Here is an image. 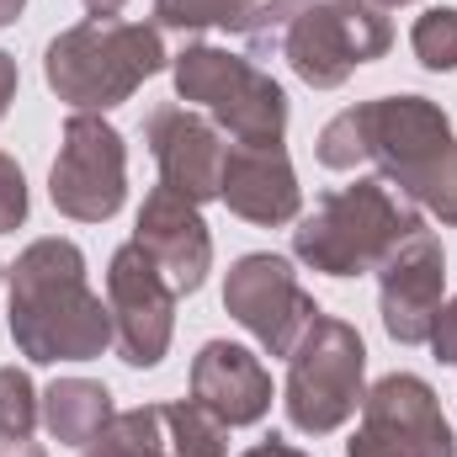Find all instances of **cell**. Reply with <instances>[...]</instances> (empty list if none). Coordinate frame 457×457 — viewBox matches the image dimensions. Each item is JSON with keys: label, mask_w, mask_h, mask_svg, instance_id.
I'll return each mask as SVG.
<instances>
[{"label": "cell", "mask_w": 457, "mask_h": 457, "mask_svg": "<svg viewBox=\"0 0 457 457\" xmlns=\"http://www.w3.org/2000/svg\"><path fill=\"white\" fill-rule=\"evenodd\" d=\"M5 298H11V341L32 367L96 361L117 341L112 309L102 303V293H91L86 250L64 234L32 239L5 266Z\"/></svg>", "instance_id": "6da1fadb"}, {"label": "cell", "mask_w": 457, "mask_h": 457, "mask_svg": "<svg viewBox=\"0 0 457 457\" xmlns=\"http://www.w3.org/2000/svg\"><path fill=\"white\" fill-rule=\"evenodd\" d=\"M415 228H426L420 208L399 187H388L383 176H356L351 187L314 197V208L298 213L293 255L325 277H361L378 271Z\"/></svg>", "instance_id": "7a4b0ae2"}, {"label": "cell", "mask_w": 457, "mask_h": 457, "mask_svg": "<svg viewBox=\"0 0 457 457\" xmlns=\"http://www.w3.org/2000/svg\"><path fill=\"white\" fill-rule=\"evenodd\" d=\"M170 64L160 27L149 21H75L43 48V80L70 112H112L144 80Z\"/></svg>", "instance_id": "3957f363"}, {"label": "cell", "mask_w": 457, "mask_h": 457, "mask_svg": "<svg viewBox=\"0 0 457 457\" xmlns=\"http://www.w3.org/2000/svg\"><path fill=\"white\" fill-rule=\"evenodd\" d=\"M367 117V165L399 187L420 213L457 224V138L453 117L431 96H372Z\"/></svg>", "instance_id": "277c9868"}, {"label": "cell", "mask_w": 457, "mask_h": 457, "mask_svg": "<svg viewBox=\"0 0 457 457\" xmlns=\"http://www.w3.org/2000/svg\"><path fill=\"white\" fill-rule=\"evenodd\" d=\"M170 80H176V96L187 107H203L234 144H282L287 138L282 80L245 54H228L213 43H187L170 59Z\"/></svg>", "instance_id": "5b68a950"}, {"label": "cell", "mask_w": 457, "mask_h": 457, "mask_svg": "<svg viewBox=\"0 0 457 457\" xmlns=\"http://www.w3.org/2000/svg\"><path fill=\"white\" fill-rule=\"evenodd\" d=\"M361 394H367V345L356 325L320 309L298 345L287 351V383H282L287 426L303 436H336L361 410Z\"/></svg>", "instance_id": "8992f818"}, {"label": "cell", "mask_w": 457, "mask_h": 457, "mask_svg": "<svg viewBox=\"0 0 457 457\" xmlns=\"http://www.w3.org/2000/svg\"><path fill=\"white\" fill-rule=\"evenodd\" d=\"M394 48V21L372 0H309L282 43V59L293 75L314 91L345 86L361 64L383 59Z\"/></svg>", "instance_id": "52a82bcc"}, {"label": "cell", "mask_w": 457, "mask_h": 457, "mask_svg": "<svg viewBox=\"0 0 457 457\" xmlns=\"http://www.w3.org/2000/svg\"><path fill=\"white\" fill-rule=\"evenodd\" d=\"M48 197L75 224H107L128 203V144L102 112H70L48 170Z\"/></svg>", "instance_id": "ba28073f"}, {"label": "cell", "mask_w": 457, "mask_h": 457, "mask_svg": "<svg viewBox=\"0 0 457 457\" xmlns=\"http://www.w3.org/2000/svg\"><path fill=\"white\" fill-rule=\"evenodd\" d=\"M356 436L345 457H457L453 426L442 415V399L415 372H388L361 394Z\"/></svg>", "instance_id": "9c48e42d"}, {"label": "cell", "mask_w": 457, "mask_h": 457, "mask_svg": "<svg viewBox=\"0 0 457 457\" xmlns=\"http://www.w3.org/2000/svg\"><path fill=\"white\" fill-rule=\"evenodd\" d=\"M224 309L239 330H250L266 356H287L298 336L309 330V320L320 314V303L303 293L298 271L287 255L271 250H250L228 266L224 277Z\"/></svg>", "instance_id": "30bf717a"}, {"label": "cell", "mask_w": 457, "mask_h": 457, "mask_svg": "<svg viewBox=\"0 0 457 457\" xmlns=\"http://www.w3.org/2000/svg\"><path fill=\"white\" fill-rule=\"evenodd\" d=\"M107 309L117 325V356L138 372L160 367L176 336V287L138 239L117 245L107 261Z\"/></svg>", "instance_id": "8fae6325"}, {"label": "cell", "mask_w": 457, "mask_h": 457, "mask_svg": "<svg viewBox=\"0 0 457 457\" xmlns=\"http://www.w3.org/2000/svg\"><path fill=\"white\" fill-rule=\"evenodd\" d=\"M447 293V250L431 228H415L383 266H378V314L388 341L399 345H426L431 325L442 314Z\"/></svg>", "instance_id": "7c38bea8"}, {"label": "cell", "mask_w": 457, "mask_h": 457, "mask_svg": "<svg viewBox=\"0 0 457 457\" xmlns=\"http://www.w3.org/2000/svg\"><path fill=\"white\" fill-rule=\"evenodd\" d=\"M144 144H149V154L160 165V187L181 192L197 208L219 197L228 144L208 112L181 107V102H160L154 112L144 117Z\"/></svg>", "instance_id": "4fadbf2b"}, {"label": "cell", "mask_w": 457, "mask_h": 457, "mask_svg": "<svg viewBox=\"0 0 457 457\" xmlns=\"http://www.w3.org/2000/svg\"><path fill=\"white\" fill-rule=\"evenodd\" d=\"M133 239L154 255V266L165 271V282L176 287V298L197 293L213 271V234L197 203H187L170 187H154L133 219Z\"/></svg>", "instance_id": "5bb4252c"}, {"label": "cell", "mask_w": 457, "mask_h": 457, "mask_svg": "<svg viewBox=\"0 0 457 457\" xmlns=\"http://www.w3.org/2000/svg\"><path fill=\"white\" fill-rule=\"evenodd\" d=\"M219 203L234 219H245V224H255V228L298 224L303 187H298V170H293L287 149L282 144H228Z\"/></svg>", "instance_id": "9a60e30c"}, {"label": "cell", "mask_w": 457, "mask_h": 457, "mask_svg": "<svg viewBox=\"0 0 457 457\" xmlns=\"http://www.w3.org/2000/svg\"><path fill=\"white\" fill-rule=\"evenodd\" d=\"M192 399L213 410L228 431L234 426H261L271 410V372L250 345L208 341L192 356Z\"/></svg>", "instance_id": "2e32d148"}, {"label": "cell", "mask_w": 457, "mask_h": 457, "mask_svg": "<svg viewBox=\"0 0 457 457\" xmlns=\"http://www.w3.org/2000/svg\"><path fill=\"white\" fill-rule=\"evenodd\" d=\"M112 415V388L96 378H54L43 388V426L59 447H91Z\"/></svg>", "instance_id": "e0dca14e"}, {"label": "cell", "mask_w": 457, "mask_h": 457, "mask_svg": "<svg viewBox=\"0 0 457 457\" xmlns=\"http://www.w3.org/2000/svg\"><path fill=\"white\" fill-rule=\"evenodd\" d=\"M80 457H176L165 436V410L160 404H138V410H117L112 426L80 447Z\"/></svg>", "instance_id": "ac0fdd59"}, {"label": "cell", "mask_w": 457, "mask_h": 457, "mask_svg": "<svg viewBox=\"0 0 457 457\" xmlns=\"http://www.w3.org/2000/svg\"><path fill=\"white\" fill-rule=\"evenodd\" d=\"M309 0H239L228 32L250 48V59H282V43Z\"/></svg>", "instance_id": "d6986e66"}, {"label": "cell", "mask_w": 457, "mask_h": 457, "mask_svg": "<svg viewBox=\"0 0 457 457\" xmlns=\"http://www.w3.org/2000/svg\"><path fill=\"white\" fill-rule=\"evenodd\" d=\"M160 410H165V436L176 457H228V426L213 410H203L197 399H170Z\"/></svg>", "instance_id": "ffe728a7"}, {"label": "cell", "mask_w": 457, "mask_h": 457, "mask_svg": "<svg viewBox=\"0 0 457 457\" xmlns=\"http://www.w3.org/2000/svg\"><path fill=\"white\" fill-rule=\"evenodd\" d=\"M410 48H415V59H420V70H431V75H453L457 70V11L453 5H431V11H420L415 27H410Z\"/></svg>", "instance_id": "44dd1931"}, {"label": "cell", "mask_w": 457, "mask_h": 457, "mask_svg": "<svg viewBox=\"0 0 457 457\" xmlns=\"http://www.w3.org/2000/svg\"><path fill=\"white\" fill-rule=\"evenodd\" d=\"M314 154H320L325 170H356V165H367V117H361V102L336 112L320 128Z\"/></svg>", "instance_id": "7402d4cb"}, {"label": "cell", "mask_w": 457, "mask_h": 457, "mask_svg": "<svg viewBox=\"0 0 457 457\" xmlns=\"http://www.w3.org/2000/svg\"><path fill=\"white\" fill-rule=\"evenodd\" d=\"M43 420V394L32 388L27 367H0V436H32V426Z\"/></svg>", "instance_id": "603a6c76"}, {"label": "cell", "mask_w": 457, "mask_h": 457, "mask_svg": "<svg viewBox=\"0 0 457 457\" xmlns=\"http://www.w3.org/2000/svg\"><path fill=\"white\" fill-rule=\"evenodd\" d=\"M239 0H154V27L170 32H208V27H228Z\"/></svg>", "instance_id": "cb8c5ba5"}, {"label": "cell", "mask_w": 457, "mask_h": 457, "mask_svg": "<svg viewBox=\"0 0 457 457\" xmlns=\"http://www.w3.org/2000/svg\"><path fill=\"white\" fill-rule=\"evenodd\" d=\"M27 224V176L11 154H0V234Z\"/></svg>", "instance_id": "d4e9b609"}, {"label": "cell", "mask_w": 457, "mask_h": 457, "mask_svg": "<svg viewBox=\"0 0 457 457\" xmlns=\"http://www.w3.org/2000/svg\"><path fill=\"white\" fill-rule=\"evenodd\" d=\"M431 351H436V361H447L457 367V298L453 303H442V314H436V325H431Z\"/></svg>", "instance_id": "484cf974"}, {"label": "cell", "mask_w": 457, "mask_h": 457, "mask_svg": "<svg viewBox=\"0 0 457 457\" xmlns=\"http://www.w3.org/2000/svg\"><path fill=\"white\" fill-rule=\"evenodd\" d=\"M16 86H21V75H16V59L0 48V117L11 112V102H16Z\"/></svg>", "instance_id": "4316f807"}, {"label": "cell", "mask_w": 457, "mask_h": 457, "mask_svg": "<svg viewBox=\"0 0 457 457\" xmlns=\"http://www.w3.org/2000/svg\"><path fill=\"white\" fill-rule=\"evenodd\" d=\"M239 457H309L303 447H293L287 436H266V442H255L250 453H239Z\"/></svg>", "instance_id": "83f0119b"}, {"label": "cell", "mask_w": 457, "mask_h": 457, "mask_svg": "<svg viewBox=\"0 0 457 457\" xmlns=\"http://www.w3.org/2000/svg\"><path fill=\"white\" fill-rule=\"evenodd\" d=\"M0 457H48L32 436H0Z\"/></svg>", "instance_id": "f1b7e54d"}, {"label": "cell", "mask_w": 457, "mask_h": 457, "mask_svg": "<svg viewBox=\"0 0 457 457\" xmlns=\"http://www.w3.org/2000/svg\"><path fill=\"white\" fill-rule=\"evenodd\" d=\"M122 5H128V0H86V11H91L96 21H112V16L122 11Z\"/></svg>", "instance_id": "f546056e"}, {"label": "cell", "mask_w": 457, "mask_h": 457, "mask_svg": "<svg viewBox=\"0 0 457 457\" xmlns=\"http://www.w3.org/2000/svg\"><path fill=\"white\" fill-rule=\"evenodd\" d=\"M21 11H27V0H0V27H11Z\"/></svg>", "instance_id": "4dcf8cb0"}, {"label": "cell", "mask_w": 457, "mask_h": 457, "mask_svg": "<svg viewBox=\"0 0 457 457\" xmlns=\"http://www.w3.org/2000/svg\"><path fill=\"white\" fill-rule=\"evenodd\" d=\"M372 5H383V11H388V5H415V0H372Z\"/></svg>", "instance_id": "1f68e13d"}, {"label": "cell", "mask_w": 457, "mask_h": 457, "mask_svg": "<svg viewBox=\"0 0 457 457\" xmlns=\"http://www.w3.org/2000/svg\"><path fill=\"white\" fill-rule=\"evenodd\" d=\"M0 282H5V261H0Z\"/></svg>", "instance_id": "d6a6232c"}]
</instances>
